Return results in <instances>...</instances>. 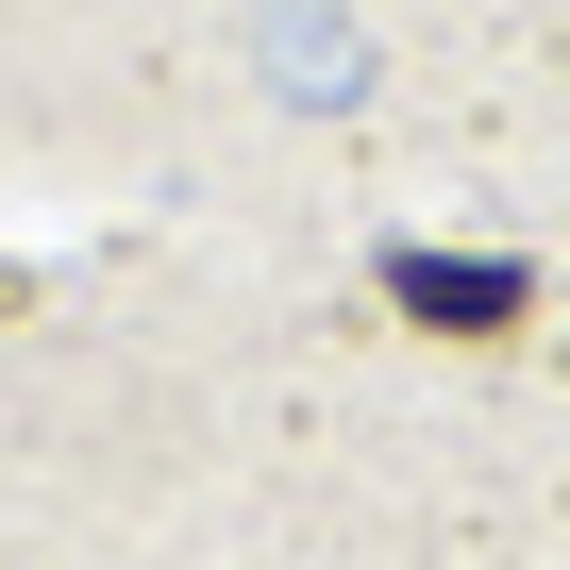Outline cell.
Segmentation results:
<instances>
[{
    "instance_id": "6da1fadb",
    "label": "cell",
    "mask_w": 570,
    "mask_h": 570,
    "mask_svg": "<svg viewBox=\"0 0 570 570\" xmlns=\"http://www.w3.org/2000/svg\"><path fill=\"white\" fill-rule=\"evenodd\" d=\"M386 303L436 320V336H520V320H537V285H520L503 252H470V268H453V252H386Z\"/></svg>"
}]
</instances>
